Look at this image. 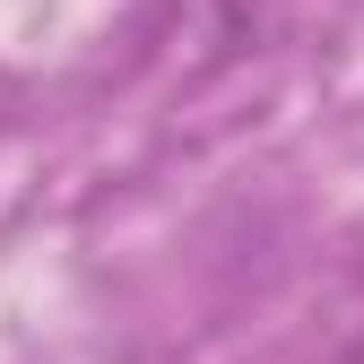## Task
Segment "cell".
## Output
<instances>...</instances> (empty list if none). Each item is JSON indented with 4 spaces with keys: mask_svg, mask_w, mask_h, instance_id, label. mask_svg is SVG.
Instances as JSON below:
<instances>
[{
    "mask_svg": "<svg viewBox=\"0 0 364 364\" xmlns=\"http://www.w3.org/2000/svg\"><path fill=\"white\" fill-rule=\"evenodd\" d=\"M338 364H364V347H347V355H338Z\"/></svg>",
    "mask_w": 364,
    "mask_h": 364,
    "instance_id": "1",
    "label": "cell"
}]
</instances>
